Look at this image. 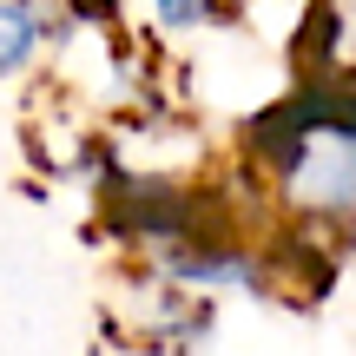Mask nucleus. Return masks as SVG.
<instances>
[{
    "mask_svg": "<svg viewBox=\"0 0 356 356\" xmlns=\"http://www.w3.org/2000/svg\"><path fill=\"white\" fill-rule=\"evenodd\" d=\"M145 33L159 40H191V33H211L238 13V0H119Z\"/></svg>",
    "mask_w": 356,
    "mask_h": 356,
    "instance_id": "7ed1b4c3",
    "label": "nucleus"
},
{
    "mask_svg": "<svg viewBox=\"0 0 356 356\" xmlns=\"http://www.w3.org/2000/svg\"><path fill=\"white\" fill-rule=\"evenodd\" d=\"M251 191L291 238L356 231V86H317L251 126Z\"/></svg>",
    "mask_w": 356,
    "mask_h": 356,
    "instance_id": "f257e3e1",
    "label": "nucleus"
},
{
    "mask_svg": "<svg viewBox=\"0 0 356 356\" xmlns=\"http://www.w3.org/2000/svg\"><path fill=\"white\" fill-rule=\"evenodd\" d=\"M238 7H277V0H238Z\"/></svg>",
    "mask_w": 356,
    "mask_h": 356,
    "instance_id": "20e7f679",
    "label": "nucleus"
},
{
    "mask_svg": "<svg viewBox=\"0 0 356 356\" xmlns=\"http://www.w3.org/2000/svg\"><path fill=\"white\" fill-rule=\"evenodd\" d=\"M73 33V0H0V86L26 79Z\"/></svg>",
    "mask_w": 356,
    "mask_h": 356,
    "instance_id": "f03ea898",
    "label": "nucleus"
}]
</instances>
